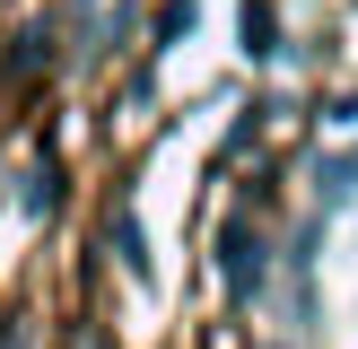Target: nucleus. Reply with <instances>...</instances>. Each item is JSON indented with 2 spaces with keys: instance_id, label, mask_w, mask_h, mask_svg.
<instances>
[{
  "instance_id": "1",
  "label": "nucleus",
  "mask_w": 358,
  "mask_h": 349,
  "mask_svg": "<svg viewBox=\"0 0 358 349\" xmlns=\"http://www.w3.org/2000/svg\"><path fill=\"white\" fill-rule=\"evenodd\" d=\"M219 279H227V297H245L262 279V227H245V218L219 227Z\"/></svg>"
},
{
  "instance_id": "2",
  "label": "nucleus",
  "mask_w": 358,
  "mask_h": 349,
  "mask_svg": "<svg viewBox=\"0 0 358 349\" xmlns=\"http://www.w3.org/2000/svg\"><path fill=\"white\" fill-rule=\"evenodd\" d=\"M105 244L122 253V271H131V279H157V262H149V236H140V209H114V218H105Z\"/></svg>"
},
{
  "instance_id": "3",
  "label": "nucleus",
  "mask_w": 358,
  "mask_h": 349,
  "mask_svg": "<svg viewBox=\"0 0 358 349\" xmlns=\"http://www.w3.org/2000/svg\"><path fill=\"white\" fill-rule=\"evenodd\" d=\"M245 52H254V61H262V52H280V17L262 9V0H245Z\"/></svg>"
},
{
  "instance_id": "4",
  "label": "nucleus",
  "mask_w": 358,
  "mask_h": 349,
  "mask_svg": "<svg viewBox=\"0 0 358 349\" xmlns=\"http://www.w3.org/2000/svg\"><path fill=\"white\" fill-rule=\"evenodd\" d=\"M52 201H62V174L35 166V174H27V209H52Z\"/></svg>"
}]
</instances>
